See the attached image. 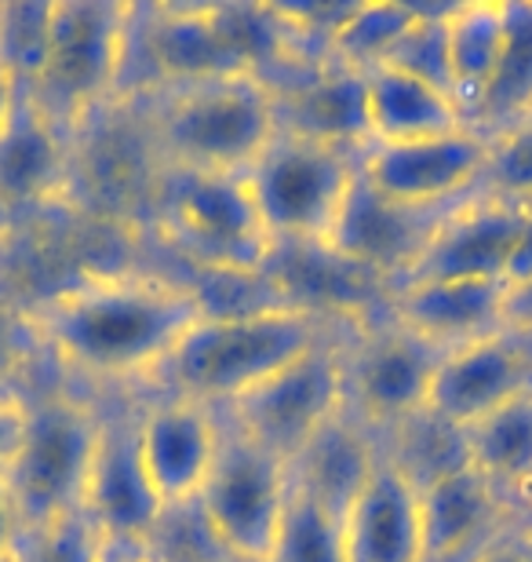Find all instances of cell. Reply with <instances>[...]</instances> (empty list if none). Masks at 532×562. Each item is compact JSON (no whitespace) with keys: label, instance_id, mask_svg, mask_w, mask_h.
I'll return each instance as SVG.
<instances>
[{"label":"cell","instance_id":"cell-1","mask_svg":"<svg viewBox=\"0 0 532 562\" xmlns=\"http://www.w3.org/2000/svg\"><path fill=\"white\" fill-rule=\"evenodd\" d=\"M33 311L55 373L92 395L143 391L176 344L201 322L172 271H95L70 278Z\"/></svg>","mask_w":532,"mask_h":562},{"label":"cell","instance_id":"cell-2","mask_svg":"<svg viewBox=\"0 0 532 562\" xmlns=\"http://www.w3.org/2000/svg\"><path fill=\"white\" fill-rule=\"evenodd\" d=\"M339 322L281 307L248 318H201L150 376L146 395H176L230 409L281 369L299 362Z\"/></svg>","mask_w":532,"mask_h":562},{"label":"cell","instance_id":"cell-3","mask_svg":"<svg viewBox=\"0 0 532 562\" xmlns=\"http://www.w3.org/2000/svg\"><path fill=\"white\" fill-rule=\"evenodd\" d=\"M139 110L161 165L186 172L245 176L278 136L274 92L259 77L168 88Z\"/></svg>","mask_w":532,"mask_h":562},{"label":"cell","instance_id":"cell-4","mask_svg":"<svg viewBox=\"0 0 532 562\" xmlns=\"http://www.w3.org/2000/svg\"><path fill=\"white\" fill-rule=\"evenodd\" d=\"M103 402L77 384L37 387L26 398V435L4 471L22 533L81 515Z\"/></svg>","mask_w":532,"mask_h":562},{"label":"cell","instance_id":"cell-5","mask_svg":"<svg viewBox=\"0 0 532 562\" xmlns=\"http://www.w3.org/2000/svg\"><path fill=\"white\" fill-rule=\"evenodd\" d=\"M150 231L183 267L263 271L270 234L248 194L245 176L161 168Z\"/></svg>","mask_w":532,"mask_h":562},{"label":"cell","instance_id":"cell-6","mask_svg":"<svg viewBox=\"0 0 532 562\" xmlns=\"http://www.w3.org/2000/svg\"><path fill=\"white\" fill-rule=\"evenodd\" d=\"M288 497V460L252 442L226 420L223 449L194 501L197 519L205 522L215 548L234 562H274Z\"/></svg>","mask_w":532,"mask_h":562},{"label":"cell","instance_id":"cell-7","mask_svg":"<svg viewBox=\"0 0 532 562\" xmlns=\"http://www.w3.org/2000/svg\"><path fill=\"white\" fill-rule=\"evenodd\" d=\"M358 157L343 146L278 128L245 172L270 241H325L354 187Z\"/></svg>","mask_w":532,"mask_h":562},{"label":"cell","instance_id":"cell-8","mask_svg":"<svg viewBox=\"0 0 532 562\" xmlns=\"http://www.w3.org/2000/svg\"><path fill=\"white\" fill-rule=\"evenodd\" d=\"M128 4L117 0H55L44 66L26 92L77 132L88 117L113 103L124 48Z\"/></svg>","mask_w":532,"mask_h":562},{"label":"cell","instance_id":"cell-9","mask_svg":"<svg viewBox=\"0 0 532 562\" xmlns=\"http://www.w3.org/2000/svg\"><path fill=\"white\" fill-rule=\"evenodd\" d=\"M339 355H343L347 413H354L380 438L430 409V391L445 358V351L405 329L390 314L350 325Z\"/></svg>","mask_w":532,"mask_h":562},{"label":"cell","instance_id":"cell-10","mask_svg":"<svg viewBox=\"0 0 532 562\" xmlns=\"http://www.w3.org/2000/svg\"><path fill=\"white\" fill-rule=\"evenodd\" d=\"M347 329L350 325H336L299 362L281 369L274 380H267L252 395L223 409L226 420L281 460L296 457L328 420L347 409L343 355H339Z\"/></svg>","mask_w":532,"mask_h":562},{"label":"cell","instance_id":"cell-11","mask_svg":"<svg viewBox=\"0 0 532 562\" xmlns=\"http://www.w3.org/2000/svg\"><path fill=\"white\" fill-rule=\"evenodd\" d=\"M99 402H103V420H99L81 515L95 526L99 537L150 544L165 519V504L146 479L139 457V391L99 395Z\"/></svg>","mask_w":532,"mask_h":562},{"label":"cell","instance_id":"cell-12","mask_svg":"<svg viewBox=\"0 0 532 562\" xmlns=\"http://www.w3.org/2000/svg\"><path fill=\"white\" fill-rule=\"evenodd\" d=\"M489 139L474 128L420 143H372L358 168L380 194L412 209H452L485 183Z\"/></svg>","mask_w":532,"mask_h":562},{"label":"cell","instance_id":"cell-13","mask_svg":"<svg viewBox=\"0 0 532 562\" xmlns=\"http://www.w3.org/2000/svg\"><path fill=\"white\" fill-rule=\"evenodd\" d=\"M223 409L139 391V457L165 512L194 508L223 449Z\"/></svg>","mask_w":532,"mask_h":562},{"label":"cell","instance_id":"cell-14","mask_svg":"<svg viewBox=\"0 0 532 562\" xmlns=\"http://www.w3.org/2000/svg\"><path fill=\"white\" fill-rule=\"evenodd\" d=\"M263 274L292 311L321 322L361 325L387 314L394 285L343 260L325 241H270Z\"/></svg>","mask_w":532,"mask_h":562},{"label":"cell","instance_id":"cell-15","mask_svg":"<svg viewBox=\"0 0 532 562\" xmlns=\"http://www.w3.org/2000/svg\"><path fill=\"white\" fill-rule=\"evenodd\" d=\"M452 209L401 205V201L380 194L358 168L354 187H350L325 245L343 256V260L365 267V271L380 274L398 289Z\"/></svg>","mask_w":532,"mask_h":562},{"label":"cell","instance_id":"cell-16","mask_svg":"<svg viewBox=\"0 0 532 562\" xmlns=\"http://www.w3.org/2000/svg\"><path fill=\"white\" fill-rule=\"evenodd\" d=\"M73 194V132H66L30 92L0 136V223L55 212Z\"/></svg>","mask_w":532,"mask_h":562},{"label":"cell","instance_id":"cell-17","mask_svg":"<svg viewBox=\"0 0 532 562\" xmlns=\"http://www.w3.org/2000/svg\"><path fill=\"white\" fill-rule=\"evenodd\" d=\"M525 201L478 190L441 220L434 238L409 271V281H500L511 260Z\"/></svg>","mask_w":532,"mask_h":562},{"label":"cell","instance_id":"cell-18","mask_svg":"<svg viewBox=\"0 0 532 562\" xmlns=\"http://www.w3.org/2000/svg\"><path fill=\"white\" fill-rule=\"evenodd\" d=\"M532 391V336L503 329L441 358L430 409L460 427Z\"/></svg>","mask_w":532,"mask_h":562},{"label":"cell","instance_id":"cell-19","mask_svg":"<svg viewBox=\"0 0 532 562\" xmlns=\"http://www.w3.org/2000/svg\"><path fill=\"white\" fill-rule=\"evenodd\" d=\"M270 92H274V114L281 132L332 143L354 154L372 146L365 77L361 74L321 59L307 70L285 77Z\"/></svg>","mask_w":532,"mask_h":562},{"label":"cell","instance_id":"cell-20","mask_svg":"<svg viewBox=\"0 0 532 562\" xmlns=\"http://www.w3.org/2000/svg\"><path fill=\"white\" fill-rule=\"evenodd\" d=\"M423 562H471L514 530L507 501L471 464L420 490Z\"/></svg>","mask_w":532,"mask_h":562},{"label":"cell","instance_id":"cell-21","mask_svg":"<svg viewBox=\"0 0 532 562\" xmlns=\"http://www.w3.org/2000/svg\"><path fill=\"white\" fill-rule=\"evenodd\" d=\"M503 296L500 281H409L390 292L387 314L449 355L507 329Z\"/></svg>","mask_w":532,"mask_h":562},{"label":"cell","instance_id":"cell-22","mask_svg":"<svg viewBox=\"0 0 532 562\" xmlns=\"http://www.w3.org/2000/svg\"><path fill=\"white\" fill-rule=\"evenodd\" d=\"M343 562H423L420 490L387 457L339 519Z\"/></svg>","mask_w":532,"mask_h":562},{"label":"cell","instance_id":"cell-23","mask_svg":"<svg viewBox=\"0 0 532 562\" xmlns=\"http://www.w3.org/2000/svg\"><path fill=\"white\" fill-rule=\"evenodd\" d=\"M383 460V438L361 424L354 413L332 417L296 457L288 460L292 493L343 519L350 501L372 479Z\"/></svg>","mask_w":532,"mask_h":562},{"label":"cell","instance_id":"cell-24","mask_svg":"<svg viewBox=\"0 0 532 562\" xmlns=\"http://www.w3.org/2000/svg\"><path fill=\"white\" fill-rule=\"evenodd\" d=\"M372 143H420L471 128L460 103L420 77L383 66L365 77Z\"/></svg>","mask_w":532,"mask_h":562},{"label":"cell","instance_id":"cell-25","mask_svg":"<svg viewBox=\"0 0 532 562\" xmlns=\"http://www.w3.org/2000/svg\"><path fill=\"white\" fill-rule=\"evenodd\" d=\"M471 468L514 508L532 490V391L467 427Z\"/></svg>","mask_w":532,"mask_h":562},{"label":"cell","instance_id":"cell-26","mask_svg":"<svg viewBox=\"0 0 532 562\" xmlns=\"http://www.w3.org/2000/svg\"><path fill=\"white\" fill-rule=\"evenodd\" d=\"M532 117V0H507V33L493 77L467 114V125L496 139Z\"/></svg>","mask_w":532,"mask_h":562},{"label":"cell","instance_id":"cell-27","mask_svg":"<svg viewBox=\"0 0 532 562\" xmlns=\"http://www.w3.org/2000/svg\"><path fill=\"white\" fill-rule=\"evenodd\" d=\"M507 33V0H460L445 8V41H449V74L452 95L471 114L478 95L493 77Z\"/></svg>","mask_w":532,"mask_h":562},{"label":"cell","instance_id":"cell-28","mask_svg":"<svg viewBox=\"0 0 532 562\" xmlns=\"http://www.w3.org/2000/svg\"><path fill=\"white\" fill-rule=\"evenodd\" d=\"M423 4H405V0H361L343 11L336 30L328 33L325 59L369 77L372 70H383L394 52L401 48L405 33L420 19Z\"/></svg>","mask_w":532,"mask_h":562},{"label":"cell","instance_id":"cell-29","mask_svg":"<svg viewBox=\"0 0 532 562\" xmlns=\"http://www.w3.org/2000/svg\"><path fill=\"white\" fill-rule=\"evenodd\" d=\"M383 457L412 482L416 490L467 468V427L438 417L434 409H423L383 435Z\"/></svg>","mask_w":532,"mask_h":562},{"label":"cell","instance_id":"cell-30","mask_svg":"<svg viewBox=\"0 0 532 562\" xmlns=\"http://www.w3.org/2000/svg\"><path fill=\"white\" fill-rule=\"evenodd\" d=\"M55 0H19L0 11V63L15 74L22 88L37 81L52 37Z\"/></svg>","mask_w":532,"mask_h":562},{"label":"cell","instance_id":"cell-31","mask_svg":"<svg viewBox=\"0 0 532 562\" xmlns=\"http://www.w3.org/2000/svg\"><path fill=\"white\" fill-rule=\"evenodd\" d=\"M41 358L48 362L33 311L0 292V398H30V376Z\"/></svg>","mask_w":532,"mask_h":562},{"label":"cell","instance_id":"cell-32","mask_svg":"<svg viewBox=\"0 0 532 562\" xmlns=\"http://www.w3.org/2000/svg\"><path fill=\"white\" fill-rule=\"evenodd\" d=\"M274 562H343L339 519L299 493H292Z\"/></svg>","mask_w":532,"mask_h":562},{"label":"cell","instance_id":"cell-33","mask_svg":"<svg viewBox=\"0 0 532 562\" xmlns=\"http://www.w3.org/2000/svg\"><path fill=\"white\" fill-rule=\"evenodd\" d=\"M445 8L449 4H423L420 19L412 22V30L405 33L401 48L394 52L387 66L405 70L420 81L441 88L452 95V74H449V41H445ZM456 99V95H452Z\"/></svg>","mask_w":532,"mask_h":562},{"label":"cell","instance_id":"cell-34","mask_svg":"<svg viewBox=\"0 0 532 562\" xmlns=\"http://www.w3.org/2000/svg\"><path fill=\"white\" fill-rule=\"evenodd\" d=\"M99 533L84 515H70L19 537L11 562H95Z\"/></svg>","mask_w":532,"mask_h":562},{"label":"cell","instance_id":"cell-35","mask_svg":"<svg viewBox=\"0 0 532 562\" xmlns=\"http://www.w3.org/2000/svg\"><path fill=\"white\" fill-rule=\"evenodd\" d=\"M482 190L514 201H532V117L489 139V165H485Z\"/></svg>","mask_w":532,"mask_h":562},{"label":"cell","instance_id":"cell-36","mask_svg":"<svg viewBox=\"0 0 532 562\" xmlns=\"http://www.w3.org/2000/svg\"><path fill=\"white\" fill-rule=\"evenodd\" d=\"M26 435V398H0V475L15 460Z\"/></svg>","mask_w":532,"mask_h":562},{"label":"cell","instance_id":"cell-37","mask_svg":"<svg viewBox=\"0 0 532 562\" xmlns=\"http://www.w3.org/2000/svg\"><path fill=\"white\" fill-rule=\"evenodd\" d=\"M529 281H532V201H525L522 227H518L511 260H507V271H503V289L529 285Z\"/></svg>","mask_w":532,"mask_h":562},{"label":"cell","instance_id":"cell-38","mask_svg":"<svg viewBox=\"0 0 532 562\" xmlns=\"http://www.w3.org/2000/svg\"><path fill=\"white\" fill-rule=\"evenodd\" d=\"M19 537H22V522H19L15 497L8 490V479L0 475V562H11L19 548Z\"/></svg>","mask_w":532,"mask_h":562},{"label":"cell","instance_id":"cell-39","mask_svg":"<svg viewBox=\"0 0 532 562\" xmlns=\"http://www.w3.org/2000/svg\"><path fill=\"white\" fill-rule=\"evenodd\" d=\"M503 322H507V329L532 336V281H529V285L507 289V296H503Z\"/></svg>","mask_w":532,"mask_h":562},{"label":"cell","instance_id":"cell-40","mask_svg":"<svg viewBox=\"0 0 532 562\" xmlns=\"http://www.w3.org/2000/svg\"><path fill=\"white\" fill-rule=\"evenodd\" d=\"M95 562H154L150 544L143 541H117V537H99Z\"/></svg>","mask_w":532,"mask_h":562},{"label":"cell","instance_id":"cell-41","mask_svg":"<svg viewBox=\"0 0 532 562\" xmlns=\"http://www.w3.org/2000/svg\"><path fill=\"white\" fill-rule=\"evenodd\" d=\"M22 92H26V88L15 81V74H11L4 63H0V136H4V128L11 125V117H15Z\"/></svg>","mask_w":532,"mask_h":562},{"label":"cell","instance_id":"cell-42","mask_svg":"<svg viewBox=\"0 0 532 562\" xmlns=\"http://www.w3.org/2000/svg\"><path fill=\"white\" fill-rule=\"evenodd\" d=\"M471 562H529V555L522 552V541H518V533H503L500 541H493L485 548L482 555H474Z\"/></svg>","mask_w":532,"mask_h":562},{"label":"cell","instance_id":"cell-43","mask_svg":"<svg viewBox=\"0 0 532 562\" xmlns=\"http://www.w3.org/2000/svg\"><path fill=\"white\" fill-rule=\"evenodd\" d=\"M514 530L518 533H532V490L525 493V501L514 508Z\"/></svg>","mask_w":532,"mask_h":562},{"label":"cell","instance_id":"cell-44","mask_svg":"<svg viewBox=\"0 0 532 562\" xmlns=\"http://www.w3.org/2000/svg\"><path fill=\"white\" fill-rule=\"evenodd\" d=\"M8 245H11V227L0 223V271H4V263H8Z\"/></svg>","mask_w":532,"mask_h":562},{"label":"cell","instance_id":"cell-45","mask_svg":"<svg viewBox=\"0 0 532 562\" xmlns=\"http://www.w3.org/2000/svg\"><path fill=\"white\" fill-rule=\"evenodd\" d=\"M518 533V530H514ZM518 541H522V552L529 555V562H532V533H518Z\"/></svg>","mask_w":532,"mask_h":562},{"label":"cell","instance_id":"cell-46","mask_svg":"<svg viewBox=\"0 0 532 562\" xmlns=\"http://www.w3.org/2000/svg\"><path fill=\"white\" fill-rule=\"evenodd\" d=\"M0 11H4V4H0Z\"/></svg>","mask_w":532,"mask_h":562}]
</instances>
